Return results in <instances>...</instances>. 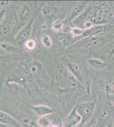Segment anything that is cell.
Masks as SVG:
<instances>
[{
	"mask_svg": "<svg viewBox=\"0 0 114 127\" xmlns=\"http://www.w3.org/2000/svg\"><path fill=\"white\" fill-rule=\"evenodd\" d=\"M42 12L43 16L46 17H49L53 14L54 10L49 6H45L42 9Z\"/></svg>",
	"mask_w": 114,
	"mask_h": 127,
	"instance_id": "cell-18",
	"label": "cell"
},
{
	"mask_svg": "<svg viewBox=\"0 0 114 127\" xmlns=\"http://www.w3.org/2000/svg\"><path fill=\"white\" fill-rule=\"evenodd\" d=\"M30 11L27 5H24L22 6L19 9L18 12L19 20L21 23L26 22L29 19Z\"/></svg>",
	"mask_w": 114,
	"mask_h": 127,
	"instance_id": "cell-12",
	"label": "cell"
},
{
	"mask_svg": "<svg viewBox=\"0 0 114 127\" xmlns=\"http://www.w3.org/2000/svg\"><path fill=\"white\" fill-rule=\"evenodd\" d=\"M114 55V41L110 42L107 47V59L111 61Z\"/></svg>",
	"mask_w": 114,
	"mask_h": 127,
	"instance_id": "cell-15",
	"label": "cell"
},
{
	"mask_svg": "<svg viewBox=\"0 0 114 127\" xmlns=\"http://www.w3.org/2000/svg\"><path fill=\"white\" fill-rule=\"evenodd\" d=\"M111 28L110 25L109 24L95 25L88 29L84 30L82 35L78 38L80 40L88 37L98 36L101 33L108 32Z\"/></svg>",
	"mask_w": 114,
	"mask_h": 127,
	"instance_id": "cell-4",
	"label": "cell"
},
{
	"mask_svg": "<svg viewBox=\"0 0 114 127\" xmlns=\"http://www.w3.org/2000/svg\"><path fill=\"white\" fill-rule=\"evenodd\" d=\"M50 127H58V126H51Z\"/></svg>",
	"mask_w": 114,
	"mask_h": 127,
	"instance_id": "cell-30",
	"label": "cell"
},
{
	"mask_svg": "<svg viewBox=\"0 0 114 127\" xmlns=\"http://www.w3.org/2000/svg\"><path fill=\"white\" fill-rule=\"evenodd\" d=\"M68 67L72 73L81 82L84 80L82 70L79 65L73 62H69L68 64Z\"/></svg>",
	"mask_w": 114,
	"mask_h": 127,
	"instance_id": "cell-10",
	"label": "cell"
},
{
	"mask_svg": "<svg viewBox=\"0 0 114 127\" xmlns=\"http://www.w3.org/2000/svg\"><path fill=\"white\" fill-rule=\"evenodd\" d=\"M75 39L73 36L67 34L60 35L58 37V40L60 44L63 46L66 47L74 43L75 42Z\"/></svg>",
	"mask_w": 114,
	"mask_h": 127,
	"instance_id": "cell-13",
	"label": "cell"
},
{
	"mask_svg": "<svg viewBox=\"0 0 114 127\" xmlns=\"http://www.w3.org/2000/svg\"><path fill=\"white\" fill-rule=\"evenodd\" d=\"M70 31L73 36H76L78 38L82 35L84 30L80 28L75 27L72 29L70 30Z\"/></svg>",
	"mask_w": 114,
	"mask_h": 127,
	"instance_id": "cell-21",
	"label": "cell"
},
{
	"mask_svg": "<svg viewBox=\"0 0 114 127\" xmlns=\"http://www.w3.org/2000/svg\"><path fill=\"white\" fill-rule=\"evenodd\" d=\"M25 45L27 49L29 50H32L35 46V42L33 39H28L25 42Z\"/></svg>",
	"mask_w": 114,
	"mask_h": 127,
	"instance_id": "cell-24",
	"label": "cell"
},
{
	"mask_svg": "<svg viewBox=\"0 0 114 127\" xmlns=\"http://www.w3.org/2000/svg\"><path fill=\"white\" fill-rule=\"evenodd\" d=\"M103 38L98 36L85 38L78 40L74 46L84 52H89L98 48L103 42Z\"/></svg>",
	"mask_w": 114,
	"mask_h": 127,
	"instance_id": "cell-2",
	"label": "cell"
},
{
	"mask_svg": "<svg viewBox=\"0 0 114 127\" xmlns=\"http://www.w3.org/2000/svg\"><path fill=\"white\" fill-rule=\"evenodd\" d=\"M0 46L2 49L7 51H14L15 49L13 45L9 44H2Z\"/></svg>",
	"mask_w": 114,
	"mask_h": 127,
	"instance_id": "cell-23",
	"label": "cell"
},
{
	"mask_svg": "<svg viewBox=\"0 0 114 127\" xmlns=\"http://www.w3.org/2000/svg\"><path fill=\"white\" fill-rule=\"evenodd\" d=\"M87 63L90 66L96 69L103 68L106 66V64L99 59H92L88 60Z\"/></svg>",
	"mask_w": 114,
	"mask_h": 127,
	"instance_id": "cell-14",
	"label": "cell"
},
{
	"mask_svg": "<svg viewBox=\"0 0 114 127\" xmlns=\"http://www.w3.org/2000/svg\"><path fill=\"white\" fill-rule=\"evenodd\" d=\"M33 19L31 20L26 26L23 28V29L20 31L16 37V41L17 43L19 45H23L29 39L30 36L32 32V25Z\"/></svg>",
	"mask_w": 114,
	"mask_h": 127,
	"instance_id": "cell-7",
	"label": "cell"
},
{
	"mask_svg": "<svg viewBox=\"0 0 114 127\" xmlns=\"http://www.w3.org/2000/svg\"><path fill=\"white\" fill-rule=\"evenodd\" d=\"M110 98L111 100V102L114 105V94L113 93H110Z\"/></svg>",
	"mask_w": 114,
	"mask_h": 127,
	"instance_id": "cell-26",
	"label": "cell"
},
{
	"mask_svg": "<svg viewBox=\"0 0 114 127\" xmlns=\"http://www.w3.org/2000/svg\"><path fill=\"white\" fill-rule=\"evenodd\" d=\"M110 61H111V62H114V56H113V58H112V59Z\"/></svg>",
	"mask_w": 114,
	"mask_h": 127,
	"instance_id": "cell-29",
	"label": "cell"
},
{
	"mask_svg": "<svg viewBox=\"0 0 114 127\" xmlns=\"http://www.w3.org/2000/svg\"><path fill=\"white\" fill-rule=\"evenodd\" d=\"M81 122V117L77 112L75 107L64 120L63 127H77Z\"/></svg>",
	"mask_w": 114,
	"mask_h": 127,
	"instance_id": "cell-6",
	"label": "cell"
},
{
	"mask_svg": "<svg viewBox=\"0 0 114 127\" xmlns=\"http://www.w3.org/2000/svg\"><path fill=\"white\" fill-rule=\"evenodd\" d=\"M42 42L43 45L46 47L51 46L52 42L49 36L46 35H44L42 38Z\"/></svg>",
	"mask_w": 114,
	"mask_h": 127,
	"instance_id": "cell-22",
	"label": "cell"
},
{
	"mask_svg": "<svg viewBox=\"0 0 114 127\" xmlns=\"http://www.w3.org/2000/svg\"><path fill=\"white\" fill-rule=\"evenodd\" d=\"M113 105L111 102H106L103 105L99 111L98 118L103 124L107 123L113 114Z\"/></svg>",
	"mask_w": 114,
	"mask_h": 127,
	"instance_id": "cell-5",
	"label": "cell"
},
{
	"mask_svg": "<svg viewBox=\"0 0 114 127\" xmlns=\"http://www.w3.org/2000/svg\"><path fill=\"white\" fill-rule=\"evenodd\" d=\"M93 127V126H86V125H85V126H82V127Z\"/></svg>",
	"mask_w": 114,
	"mask_h": 127,
	"instance_id": "cell-28",
	"label": "cell"
},
{
	"mask_svg": "<svg viewBox=\"0 0 114 127\" xmlns=\"http://www.w3.org/2000/svg\"><path fill=\"white\" fill-rule=\"evenodd\" d=\"M37 124L42 127H48L50 126L49 120L45 116L39 118L37 120Z\"/></svg>",
	"mask_w": 114,
	"mask_h": 127,
	"instance_id": "cell-16",
	"label": "cell"
},
{
	"mask_svg": "<svg viewBox=\"0 0 114 127\" xmlns=\"http://www.w3.org/2000/svg\"><path fill=\"white\" fill-rule=\"evenodd\" d=\"M23 124L24 127H38V124L28 119H25L23 120Z\"/></svg>",
	"mask_w": 114,
	"mask_h": 127,
	"instance_id": "cell-19",
	"label": "cell"
},
{
	"mask_svg": "<svg viewBox=\"0 0 114 127\" xmlns=\"http://www.w3.org/2000/svg\"><path fill=\"white\" fill-rule=\"evenodd\" d=\"M0 123L12 127H17L18 126V123L14 118L1 111H0Z\"/></svg>",
	"mask_w": 114,
	"mask_h": 127,
	"instance_id": "cell-9",
	"label": "cell"
},
{
	"mask_svg": "<svg viewBox=\"0 0 114 127\" xmlns=\"http://www.w3.org/2000/svg\"><path fill=\"white\" fill-rule=\"evenodd\" d=\"M89 3L88 1H81L75 6L69 15V22H72L79 17L88 7Z\"/></svg>",
	"mask_w": 114,
	"mask_h": 127,
	"instance_id": "cell-8",
	"label": "cell"
},
{
	"mask_svg": "<svg viewBox=\"0 0 114 127\" xmlns=\"http://www.w3.org/2000/svg\"><path fill=\"white\" fill-rule=\"evenodd\" d=\"M95 4L89 7L88 6L85 11L72 22L74 24H84L87 22L91 23L94 26L108 23L112 14L107 3L98 1L95 2Z\"/></svg>",
	"mask_w": 114,
	"mask_h": 127,
	"instance_id": "cell-1",
	"label": "cell"
},
{
	"mask_svg": "<svg viewBox=\"0 0 114 127\" xmlns=\"http://www.w3.org/2000/svg\"><path fill=\"white\" fill-rule=\"evenodd\" d=\"M64 26L63 22L60 20L55 21L52 25L54 30L57 32H60Z\"/></svg>",
	"mask_w": 114,
	"mask_h": 127,
	"instance_id": "cell-20",
	"label": "cell"
},
{
	"mask_svg": "<svg viewBox=\"0 0 114 127\" xmlns=\"http://www.w3.org/2000/svg\"><path fill=\"white\" fill-rule=\"evenodd\" d=\"M111 86H112V91L111 93H113V94H114V81L111 84Z\"/></svg>",
	"mask_w": 114,
	"mask_h": 127,
	"instance_id": "cell-27",
	"label": "cell"
},
{
	"mask_svg": "<svg viewBox=\"0 0 114 127\" xmlns=\"http://www.w3.org/2000/svg\"><path fill=\"white\" fill-rule=\"evenodd\" d=\"M32 109L37 115L42 117L52 114L54 112L53 109L52 108L46 105L34 106L32 107Z\"/></svg>",
	"mask_w": 114,
	"mask_h": 127,
	"instance_id": "cell-11",
	"label": "cell"
},
{
	"mask_svg": "<svg viewBox=\"0 0 114 127\" xmlns=\"http://www.w3.org/2000/svg\"><path fill=\"white\" fill-rule=\"evenodd\" d=\"M10 30V24L8 23L0 26V33L4 35H6L9 33Z\"/></svg>",
	"mask_w": 114,
	"mask_h": 127,
	"instance_id": "cell-17",
	"label": "cell"
},
{
	"mask_svg": "<svg viewBox=\"0 0 114 127\" xmlns=\"http://www.w3.org/2000/svg\"><path fill=\"white\" fill-rule=\"evenodd\" d=\"M5 12H6V9H0V26L2 23L3 19L4 18V17Z\"/></svg>",
	"mask_w": 114,
	"mask_h": 127,
	"instance_id": "cell-25",
	"label": "cell"
},
{
	"mask_svg": "<svg viewBox=\"0 0 114 127\" xmlns=\"http://www.w3.org/2000/svg\"><path fill=\"white\" fill-rule=\"evenodd\" d=\"M96 103L89 101L79 104L76 106L77 112L81 117L82 124H84L90 120L95 111Z\"/></svg>",
	"mask_w": 114,
	"mask_h": 127,
	"instance_id": "cell-3",
	"label": "cell"
}]
</instances>
